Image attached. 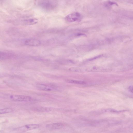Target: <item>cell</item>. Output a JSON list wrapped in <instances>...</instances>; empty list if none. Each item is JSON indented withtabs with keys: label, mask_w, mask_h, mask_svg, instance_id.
<instances>
[{
	"label": "cell",
	"mask_w": 133,
	"mask_h": 133,
	"mask_svg": "<svg viewBox=\"0 0 133 133\" xmlns=\"http://www.w3.org/2000/svg\"><path fill=\"white\" fill-rule=\"evenodd\" d=\"M39 126V124H36L26 125L18 128V130L21 131H25L36 129Z\"/></svg>",
	"instance_id": "3"
},
{
	"label": "cell",
	"mask_w": 133,
	"mask_h": 133,
	"mask_svg": "<svg viewBox=\"0 0 133 133\" xmlns=\"http://www.w3.org/2000/svg\"><path fill=\"white\" fill-rule=\"evenodd\" d=\"M63 126V124L61 123H54L48 124L46 127L49 129H59L62 128Z\"/></svg>",
	"instance_id": "6"
},
{
	"label": "cell",
	"mask_w": 133,
	"mask_h": 133,
	"mask_svg": "<svg viewBox=\"0 0 133 133\" xmlns=\"http://www.w3.org/2000/svg\"><path fill=\"white\" fill-rule=\"evenodd\" d=\"M31 109L34 111L40 112H49L52 110L51 108L42 107H33Z\"/></svg>",
	"instance_id": "7"
},
{
	"label": "cell",
	"mask_w": 133,
	"mask_h": 133,
	"mask_svg": "<svg viewBox=\"0 0 133 133\" xmlns=\"http://www.w3.org/2000/svg\"><path fill=\"white\" fill-rule=\"evenodd\" d=\"M12 111V109L10 108L0 109V114L10 113Z\"/></svg>",
	"instance_id": "10"
},
{
	"label": "cell",
	"mask_w": 133,
	"mask_h": 133,
	"mask_svg": "<svg viewBox=\"0 0 133 133\" xmlns=\"http://www.w3.org/2000/svg\"><path fill=\"white\" fill-rule=\"evenodd\" d=\"M10 98L12 100L15 101H30L32 99L30 96L24 95L11 96Z\"/></svg>",
	"instance_id": "2"
},
{
	"label": "cell",
	"mask_w": 133,
	"mask_h": 133,
	"mask_svg": "<svg viewBox=\"0 0 133 133\" xmlns=\"http://www.w3.org/2000/svg\"><path fill=\"white\" fill-rule=\"evenodd\" d=\"M81 14L78 12H72L66 16L65 20L68 22H79L82 18Z\"/></svg>",
	"instance_id": "1"
},
{
	"label": "cell",
	"mask_w": 133,
	"mask_h": 133,
	"mask_svg": "<svg viewBox=\"0 0 133 133\" xmlns=\"http://www.w3.org/2000/svg\"><path fill=\"white\" fill-rule=\"evenodd\" d=\"M65 82L68 83L80 84H85V83L84 81L72 80L67 79L65 81Z\"/></svg>",
	"instance_id": "8"
},
{
	"label": "cell",
	"mask_w": 133,
	"mask_h": 133,
	"mask_svg": "<svg viewBox=\"0 0 133 133\" xmlns=\"http://www.w3.org/2000/svg\"><path fill=\"white\" fill-rule=\"evenodd\" d=\"M38 22V19L36 18L31 19L26 21V23L28 24L32 25L36 24Z\"/></svg>",
	"instance_id": "9"
},
{
	"label": "cell",
	"mask_w": 133,
	"mask_h": 133,
	"mask_svg": "<svg viewBox=\"0 0 133 133\" xmlns=\"http://www.w3.org/2000/svg\"><path fill=\"white\" fill-rule=\"evenodd\" d=\"M25 43L26 45L34 46H38L41 44L40 41L37 39L30 38L26 40Z\"/></svg>",
	"instance_id": "4"
},
{
	"label": "cell",
	"mask_w": 133,
	"mask_h": 133,
	"mask_svg": "<svg viewBox=\"0 0 133 133\" xmlns=\"http://www.w3.org/2000/svg\"><path fill=\"white\" fill-rule=\"evenodd\" d=\"M114 4H115L116 5L118 6L117 4L116 3L111 1H108L105 4V6H109L110 5Z\"/></svg>",
	"instance_id": "11"
},
{
	"label": "cell",
	"mask_w": 133,
	"mask_h": 133,
	"mask_svg": "<svg viewBox=\"0 0 133 133\" xmlns=\"http://www.w3.org/2000/svg\"><path fill=\"white\" fill-rule=\"evenodd\" d=\"M129 89L130 91L132 93L133 92V87L132 86H131L129 87Z\"/></svg>",
	"instance_id": "12"
},
{
	"label": "cell",
	"mask_w": 133,
	"mask_h": 133,
	"mask_svg": "<svg viewBox=\"0 0 133 133\" xmlns=\"http://www.w3.org/2000/svg\"><path fill=\"white\" fill-rule=\"evenodd\" d=\"M36 87L38 89L44 91H50L55 89L54 87L43 84H37Z\"/></svg>",
	"instance_id": "5"
}]
</instances>
